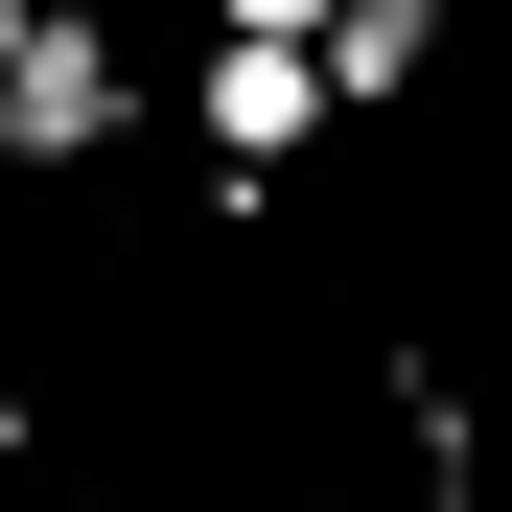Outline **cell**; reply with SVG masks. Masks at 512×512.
<instances>
[{
	"mask_svg": "<svg viewBox=\"0 0 512 512\" xmlns=\"http://www.w3.org/2000/svg\"><path fill=\"white\" fill-rule=\"evenodd\" d=\"M187 117H210V210H256L350 94H326V47H210V94H187Z\"/></svg>",
	"mask_w": 512,
	"mask_h": 512,
	"instance_id": "6da1fadb",
	"label": "cell"
},
{
	"mask_svg": "<svg viewBox=\"0 0 512 512\" xmlns=\"http://www.w3.org/2000/svg\"><path fill=\"white\" fill-rule=\"evenodd\" d=\"M117 117H140L117 24H70V0H47V24H24V70H0V163H94Z\"/></svg>",
	"mask_w": 512,
	"mask_h": 512,
	"instance_id": "7a4b0ae2",
	"label": "cell"
},
{
	"mask_svg": "<svg viewBox=\"0 0 512 512\" xmlns=\"http://www.w3.org/2000/svg\"><path fill=\"white\" fill-rule=\"evenodd\" d=\"M419 70H443V0H350V24H326V94L350 117H396Z\"/></svg>",
	"mask_w": 512,
	"mask_h": 512,
	"instance_id": "3957f363",
	"label": "cell"
},
{
	"mask_svg": "<svg viewBox=\"0 0 512 512\" xmlns=\"http://www.w3.org/2000/svg\"><path fill=\"white\" fill-rule=\"evenodd\" d=\"M396 419H419V512H466V396L419 373V350H396Z\"/></svg>",
	"mask_w": 512,
	"mask_h": 512,
	"instance_id": "277c9868",
	"label": "cell"
},
{
	"mask_svg": "<svg viewBox=\"0 0 512 512\" xmlns=\"http://www.w3.org/2000/svg\"><path fill=\"white\" fill-rule=\"evenodd\" d=\"M210 24H233V47H326L350 0H210Z\"/></svg>",
	"mask_w": 512,
	"mask_h": 512,
	"instance_id": "5b68a950",
	"label": "cell"
},
{
	"mask_svg": "<svg viewBox=\"0 0 512 512\" xmlns=\"http://www.w3.org/2000/svg\"><path fill=\"white\" fill-rule=\"evenodd\" d=\"M24 24H47V0H0V70H24Z\"/></svg>",
	"mask_w": 512,
	"mask_h": 512,
	"instance_id": "8992f818",
	"label": "cell"
}]
</instances>
